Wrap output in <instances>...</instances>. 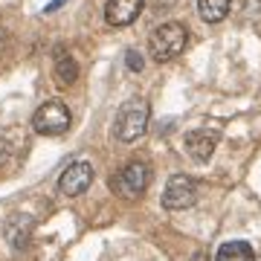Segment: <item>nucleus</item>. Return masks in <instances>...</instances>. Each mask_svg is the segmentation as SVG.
<instances>
[{"mask_svg":"<svg viewBox=\"0 0 261 261\" xmlns=\"http://www.w3.org/2000/svg\"><path fill=\"white\" fill-rule=\"evenodd\" d=\"M186 41H189L186 27L180 20H168V23H160L148 35V53L157 64H166L186 49Z\"/></svg>","mask_w":261,"mask_h":261,"instance_id":"obj_1","label":"nucleus"},{"mask_svg":"<svg viewBox=\"0 0 261 261\" xmlns=\"http://www.w3.org/2000/svg\"><path fill=\"white\" fill-rule=\"evenodd\" d=\"M151 183V166L142 160H130L111 177V192L119 195L122 200H140Z\"/></svg>","mask_w":261,"mask_h":261,"instance_id":"obj_2","label":"nucleus"},{"mask_svg":"<svg viewBox=\"0 0 261 261\" xmlns=\"http://www.w3.org/2000/svg\"><path fill=\"white\" fill-rule=\"evenodd\" d=\"M148 130V105L142 99H130L119 108L116 113V122H113V137L125 145L137 142Z\"/></svg>","mask_w":261,"mask_h":261,"instance_id":"obj_3","label":"nucleus"},{"mask_svg":"<svg viewBox=\"0 0 261 261\" xmlns=\"http://www.w3.org/2000/svg\"><path fill=\"white\" fill-rule=\"evenodd\" d=\"M70 122H73L70 108H67L64 102L53 99V102L41 105V108L35 111V116H32V128H35L41 137H61V134L70 130Z\"/></svg>","mask_w":261,"mask_h":261,"instance_id":"obj_4","label":"nucleus"},{"mask_svg":"<svg viewBox=\"0 0 261 261\" xmlns=\"http://www.w3.org/2000/svg\"><path fill=\"white\" fill-rule=\"evenodd\" d=\"M195 200H197V180L189 177V174H174L163 189V206L171 209V212L189 209V206H195Z\"/></svg>","mask_w":261,"mask_h":261,"instance_id":"obj_5","label":"nucleus"},{"mask_svg":"<svg viewBox=\"0 0 261 261\" xmlns=\"http://www.w3.org/2000/svg\"><path fill=\"white\" fill-rule=\"evenodd\" d=\"M90 183H93V166H90L87 160L70 163V166L61 171V177H58V189H61L67 197L84 195V192L90 189Z\"/></svg>","mask_w":261,"mask_h":261,"instance_id":"obj_6","label":"nucleus"},{"mask_svg":"<svg viewBox=\"0 0 261 261\" xmlns=\"http://www.w3.org/2000/svg\"><path fill=\"white\" fill-rule=\"evenodd\" d=\"M145 0H108L105 6V20L111 27H130L142 15Z\"/></svg>","mask_w":261,"mask_h":261,"instance_id":"obj_7","label":"nucleus"},{"mask_svg":"<svg viewBox=\"0 0 261 261\" xmlns=\"http://www.w3.org/2000/svg\"><path fill=\"white\" fill-rule=\"evenodd\" d=\"M186 151L189 157L197 160V163H206V160L215 154V145H218V137L209 134V130H189L186 134Z\"/></svg>","mask_w":261,"mask_h":261,"instance_id":"obj_8","label":"nucleus"},{"mask_svg":"<svg viewBox=\"0 0 261 261\" xmlns=\"http://www.w3.org/2000/svg\"><path fill=\"white\" fill-rule=\"evenodd\" d=\"M53 73H56L58 87H70V84L79 79V64H75V58L70 56L64 47L56 49V64H53Z\"/></svg>","mask_w":261,"mask_h":261,"instance_id":"obj_9","label":"nucleus"},{"mask_svg":"<svg viewBox=\"0 0 261 261\" xmlns=\"http://www.w3.org/2000/svg\"><path fill=\"white\" fill-rule=\"evenodd\" d=\"M215 261H255V252L247 241H226L218 247Z\"/></svg>","mask_w":261,"mask_h":261,"instance_id":"obj_10","label":"nucleus"},{"mask_svg":"<svg viewBox=\"0 0 261 261\" xmlns=\"http://www.w3.org/2000/svg\"><path fill=\"white\" fill-rule=\"evenodd\" d=\"M229 6L232 0H197V12L206 23H221L229 15Z\"/></svg>","mask_w":261,"mask_h":261,"instance_id":"obj_11","label":"nucleus"},{"mask_svg":"<svg viewBox=\"0 0 261 261\" xmlns=\"http://www.w3.org/2000/svg\"><path fill=\"white\" fill-rule=\"evenodd\" d=\"M125 64H128L130 73H140L142 70V56L137 53V49H128V53H125Z\"/></svg>","mask_w":261,"mask_h":261,"instance_id":"obj_12","label":"nucleus"},{"mask_svg":"<svg viewBox=\"0 0 261 261\" xmlns=\"http://www.w3.org/2000/svg\"><path fill=\"white\" fill-rule=\"evenodd\" d=\"M64 3H67V0H53V3H49V6H47V9H44V12H56V9H61Z\"/></svg>","mask_w":261,"mask_h":261,"instance_id":"obj_13","label":"nucleus"},{"mask_svg":"<svg viewBox=\"0 0 261 261\" xmlns=\"http://www.w3.org/2000/svg\"><path fill=\"white\" fill-rule=\"evenodd\" d=\"M192 261H206V255H203V252H197V255H195Z\"/></svg>","mask_w":261,"mask_h":261,"instance_id":"obj_14","label":"nucleus"}]
</instances>
